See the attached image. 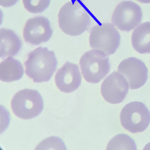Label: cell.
Returning a JSON list of instances; mask_svg holds the SVG:
<instances>
[{
	"label": "cell",
	"instance_id": "6da1fadb",
	"mask_svg": "<svg viewBox=\"0 0 150 150\" xmlns=\"http://www.w3.org/2000/svg\"><path fill=\"white\" fill-rule=\"evenodd\" d=\"M57 65L54 52L45 47H38L29 54L25 63V72L34 82H46L51 79Z\"/></svg>",
	"mask_w": 150,
	"mask_h": 150
},
{
	"label": "cell",
	"instance_id": "7a4b0ae2",
	"mask_svg": "<svg viewBox=\"0 0 150 150\" xmlns=\"http://www.w3.org/2000/svg\"><path fill=\"white\" fill-rule=\"evenodd\" d=\"M59 27L67 35L77 36L89 28L90 16L86 8L78 1H70L64 5L58 14Z\"/></svg>",
	"mask_w": 150,
	"mask_h": 150
},
{
	"label": "cell",
	"instance_id": "3957f363",
	"mask_svg": "<svg viewBox=\"0 0 150 150\" xmlns=\"http://www.w3.org/2000/svg\"><path fill=\"white\" fill-rule=\"evenodd\" d=\"M11 107L14 114L23 119H30L41 114L44 107L41 94L33 89L26 88L13 96Z\"/></svg>",
	"mask_w": 150,
	"mask_h": 150
},
{
	"label": "cell",
	"instance_id": "277c9868",
	"mask_svg": "<svg viewBox=\"0 0 150 150\" xmlns=\"http://www.w3.org/2000/svg\"><path fill=\"white\" fill-rule=\"evenodd\" d=\"M79 64L84 79L90 83H99L110 70L108 57L97 50L87 52L81 57Z\"/></svg>",
	"mask_w": 150,
	"mask_h": 150
},
{
	"label": "cell",
	"instance_id": "5b68a950",
	"mask_svg": "<svg viewBox=\"0 0 150 150\" xmlns=\"http://www.w3.org/2000/svg\"><path fill=\"white\" fill-rule=\"evenodd\" d=\"M120 34L110 23L96 25L90 31V47L102 52L107 56L115 53L120 45Z\"/></svg>",
	"mask_w": 150,
	"mask_h": 150
},
{
	"label": "cell",
	"instance_id": "8992f818",
	"mask_svg": "<svg viewBox=\"0 0 150 150\" xmlns=\"http://www.w3.org/2000/svg\"><path fill=\"white\" fill-rule=\"evenodd\" d=\"M120 121L123 127L133 133L145 130L150 123V112L140 102H132L126 104L120 113Z\"/></svg>",
	"mask_w": 150,
	"mask_h": 150
},
{
	"label": "cell",
	"instance_id": "52a82bcc",
	"mask_svg": "<svg viewBox=\"0 0 150 150\" xmlns=\"http://www.w3.org/2000/svg\"><path fill=\"white\" fill-rule=\"evenodd\" d=\"M143 13L140 7L130 1L119 3L112 17L113 25L122 31H129L138 26L142 20Z\"/></svg>",
	"mask_w": 150,
	"mask_h": 150
},
{
	"label": "cell",
	"instance_id": "ba28073f",
	"mask_svg": "<svg viewBox=\"0 0 150 150\" xmlns=\"http://www.w3.org/2000/svg\"><path fill=\"white\" fill-rule=\"evenodd\" d=\"M118 71L128 81L130 88L136 89L143 86L148 79V69L138 59L130 57L123 60L118 67Z\"/></svg>",
	"mask_w": 150,
	"mask_h": 150
},
{
	"label": "cell",
	"instance_id": "9c48e42d",
	"mask_svg": "<svg viewBox=\"0 0 150 150\" xmlns=\"http://www.w3.org/2000/svg\"><path fill=\"white\" fill-rule=\"evenodd\" d=\"M52 34L50 21L44 16H37L27 21L23 29V37L27 42L39 45L50 40Z\"/></svg>",
	"mask_w": 150,
	"mask_h": 150
},
{
	"label": "cell",
	"instance_id": "30bf717a",
	"mask_svg": "<svg viewBox=\"0 0 150 150\" xmlns=\"http://www.w3.org/2000/svg\"><path fill=\"white\" fill-rule=\"evenodd\" d=\"M129 92L126 79L117 72H113L103 82L101 93L104 100L111 104L122 102Z\"/></svg>",
	"mask_w": 150,
	"mask_h": 150
},
{
	"label": "cell",
	"instance_id": "8fae6325",
	"mask_svg": "<svg viewBox=\"0 0 150 150\" xmlns=\"http://www.w3.org/2000/svg\"><path fill=\"white\" fill-rule=\"evenodd\" d=\"M55 79L56 85L60 91L66 93L74 92L79 88L82 81L79 66L67 62L58 71Z\"/></svg>",
	"mask_w": 150,
	"mask_h": 150
},
{
	"label": "cell",
	"instance_id": "7c38bea8",
	"mask_svg": "<svg viewBox=\"0 0 150 150\" xmlns=\"http://www.w3.org/2000/svg\"><path fill=\"white\" fill-rule=\"evenodd\" d=\"M0 41V55L1 58L16 56L22 46V42L19 36L9 29H1Z\"/></svg>",
	"mask_w": 150,
	"mask_h": 150
},
{
	"label": "cell",
	"instance_id": "4fadbf2b",
	"mask_svg": "<svg viewBox=\"0 0 150 150\" xmlns=\"http://www.w3.org/2000/svg\"><path fill=\"white\" fill-rule=\"evenodd\" d=\"M24 74L22 64L17 59L9 57L0 64V79L5 82L19 80Z\"/></svg>",
	"mask_w": 150,
	"mask_h": 150
},
{
	"label": "cell",
	"instance_id": "5bb4252c",
	"mask_svg": "<svg viewBox=\"0 0 150 150\" xmlns=\"http://www.w3.org/2000/svg\"><path fill=\"white\" fill-rule=\"evenodd\" d=\"M133 48L141 54L150 53V22L139 25L132 35Z\"/></svg>",
	"mask_w": 150,
	"mask_h": 150
},
{
	"label": "cell",
	"instance_id": "9a60e30c",
	"mask_svg": "<svg viewBox=\"0 0 150 150\" xmlns=\"http://www.w3.org/2000/svg\"><path fill=\"white\" fill-rule=\"evenodd\" d=\"M107 150H137L134 140L129 135L119 134L115 136L109 142Z\"/></svg>",
	"mask_w": 150,
	"mask_h": 150
},
{
	"label": "cell",
	"instance_id": "2e32d148",
	"mask_svg": "<svg viewBox=\"0 0 150 150\" xmlns=\"http://www.w3.org/2000/svg\"><path fill=\"white\" fill-rule=\"evenodd\" d=\"M51 0H23L24 8L32 13H38L45 11L50 4Z\"/></svg>",
	"mask_w": 150,
	"mask_h": 150
},
{
	"label": "cell",
	"instance_id": "e0dca14e",
	"mask_svg": "<svg viewBox=\"0 0 150 150\" xmlns=\"http://www.w3.org/2000/svg\"><path fill=\"white\" fill-rule=\"evenodd\" d=\"M19 0H0V5L4 7H10L15 5Z\"/></svg>",
	"mask_w": 150,
	"mask_h": 150
},
{
	"label": "cell",
	"instance_id": "ac0fdd59",
	"mask_svg": "<svg viewBox=\"0 0 150 150\" xmlns=\"http://www.w3.org/2000/svg\"><path fill=\"white\" fill-rule=\"evenodd\" d=\"M140 3H144V4H149L150 3V0H137Z\"/></svg>",
	"mask_w": 150,
	"mask_h": 150
}]
</instances>
